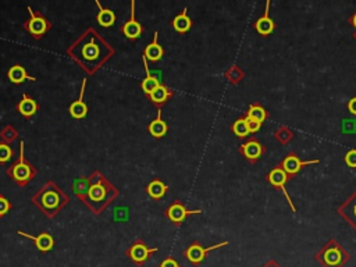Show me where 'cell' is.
Instances as JSON below:
<instances>
[{"label":"cell","instance_id":"obj_5","mask_svg":"<svg viewBox=\"0 0 356 267\" xmlns=\"http://www.w3.org/2000/svg\"><path fill=\"white\" fill-rule=\"evenodd\" d=\"M316 259L320 262L323 267H342L349 260V253L335 239H330L316 253Z\"/></svg>","mask_w":356,"mask_h":267},{"label":"cell","instance_id":"obj_35","mask_svg":"<svg viewBox=\"0 0 356 267\" xmlns=\"http://www.w3.org/2000/svg\"><path fill=\"white\" fill-rule=\"evenodd\" d=\"M245 119H246V124H248L249 133L251 134L258 133L259 130H260V127H262V123H259V121H256V120L253 119H249V117H246V116H245Z\"/></svg>","mask_w":356,"mask_h":267},{"label":"cell","instance_id":"obj_16","mask_svg":"<svg viewBox=\"0 0 356 267\" xmlns=\"http://www.w3.org/2000/svg\"><path fill=\"white\" fill-rule=\"evenodd\" d=\"M173 96H174V91H173L171 88H168L167 85H164L161 82L157 88H154L153 91L147 95L146 98L149 99L157 109H161Z\"/></svg>","mask_w":356,"mask_h":267},{"label":"cell","instance_id":"obj_41","mask_svg":"<svg viewBox=\"0 0 356 267\" xmlns=\"http://www.w3.org/2000/svg\"><path fill=\"white\" fill-rule=\"evenodd\" d=\"M355 127H356V126H355Z\"/></svg>","mask_w":356,"mask_h":267},{"label":"cell","instance_id":"obj_39","mask_svg":"<svg viewBox=\"0 0 356 267\" xmlns=\"http://www.w3.org/2000/svg\"><path fill=\"white\" fill-rule=\"evenodd\" d=\"M265 267H280V266L277 265V263H276V262H273L272 260V262H269V263H267Z\"/></svg>","mask_w":356,"mask_h":267},{"label":"cell","instance_id":"obj_36","mask_svg":"<svg viewBox=\"0 0 356 267\" xmlns=\"http://www.w3.org/2000/svg\"><path fill=\"white\" fill-rule=\"evenodd\" d=\"M159 267H180V265H178V262L173 259V258H167V259H164L161 262Z\"/></svg>","mask_w":356,"mask_h":267},{"label":"cell","instance_id":"obj_12","mask_svg":"<svg viewBox=\"0 0 356 267\" xmlns=\"http://www.w3.org/2000/svg\"><path fill=\"white\" fill-rule=\"evenodd\" d=\"M156 252H157V248H149L142 239H138L128 248L127 256H130V259L141 266Z\"/></svg>","mask_w":356,"mask_h":267},{"label":"cell","instance_id":"obj_10","mask_svg":"<svg viewBox=\"0 0 356 267\" xmlns=\"http://www.w3.org/2000/svg\"><path fill=\"white\" fill-rule=\"evenodd\" d=\"M319 160H310V162H303L300 160V157L295 152H289L288 155L279 163V166L281 169L284 170L286 173V176L289 177V180L293 178L299 173L300 170L303 169L305 166H309V164H317Z\"/></svg>","mask_w":356,"mask_h":267},{"label":"cell","instance_id":"obj_33","mask_svg":"<svg viewBox=\"0 0 356 267\" xmlns=\"http://www.w3.org/2000/svg\"><path fill=\"white\" fill-rule=\"evenodd\" d=\"M11 203H10V200H8L7 198L4 197L3 194H0V218H3L6 214H7L8 211L11 210Z\"/></svg>","mask_w":356,"mask_h":267},{"label":"cell","instance_id":"obj_31","mask_svg":"<svg viewBox=\"0 0 356 267\" xmlns=\"http://www.w3.org/2000/svg\"><path fill=\"white\" fill-rule=\"evenodd\" d=\"M18 131L15 130L14 127L11 126V124H8V126H6L1 131H0V142H4V143H7V145H10V143H13V142L18 138Z\"/></svg>","mask_w":356,"mask_h":267},{"label":"cell","instance_id":"obj_21","mask_svg":"<svg viewBox=\"0 0 356 267\" xmlns=\"http://www.w3.org/2000/svg\"><path fill=\"white\" fill-rule=\"evenodd\" d=\"M95 4H96V7H98V15H96V21L99 22V25H102V27H105V28H110L114 25V22L117 20V15L116 13L113 11L112 8H107V7H103L102 4H100V1L99 0H95Z\"/></svg>","mask_w":356,"mask_h":267},{"label":"cell","instance_id":"obj_8","mask_svg":"<svg viewBox=\"0 0 356 267\" xmlns=\"http://www.w3.org/2000/svg\"><path fill=\"white\" fill-rule=\"evenodd\" d=\"M238 150L251 164H256L266 153V146L256 138H249L238 146Z\"/></svg>","mask_w":356,"mask_h":267},{"label":"cell","instance_id":"obj_26","mask_svg":"<svg viewBox=\"0 0 356 267\" xmlns=\"http://www.w3.org/2000/svg\"><path fill=\"white\" fill-rule=\"evenodd\" d=\"M167 185L163 183L161 180H159V178H154L153 181H150L146 187L147 197L152 198L153 200H160L161 198H164V195L167 194Z\"/></svg>","mask_w":356,"mask_h":267},{"label":"cell","instance_id":"obj_7","mask_svg":"<svg viewBox=\"0 0 356 267\" xmlns=\"http://www.w3.org/2000/svg\"><path fill=\"white\" fill-rule=\"evenodd\" d=\"M201 213H202L201 209H195V210H194V209H188L185 204L182 203L181 200H174V202L164 210V217H167L168 220L173 223V225L180 227L189 216L201 214Z\"/></svg>","mask_w":356,"mask_h":267},{"label":"cell","instance_id":"obj_11","mask_svg":"<svg viewBox=\"0 0 356 267\" xmlns=\"http://www.w3.org/2000/svg\"><path fill=\"white\" fill-rule=\"evenodd\" d=\"M225 245H228V241H224L221 244L209 246V248H203L199 242H196L195 241V242H192V244L185 249V256H187V259H188L191 263L199 265V263H202L205 258L208 256V253L214 251V249H218V248H223V246Z\"/></svg>","mask_w":356,"mask_h":267},{"label":"cell","instance_id":"obj_4","mask_svg":"<svg viewBox=\"0 0 356 267\" xmlns=\"http://www.w3.org/2000/svg\"><path fill=\"white\" fill-rule=\"evenodd\" d=\"M24 148H25V143H24V141H21L20 142V156H18L17 162L13 163V164L6 170V174H7L20 188L27 187V185L35 178L36 174H38V170H36L35 166L25 159Z\"/></svg>","mask_w":356,"mask_h":267},{"label":"cell","instance_id":"obj_2","mask_svg":"<svg viewBox=\"0 0 356 267\" xmlns=\"http://www.w3.org/2000/svg\"><path fill=\"white\" fill-rule=\"evenodd\" d=\"M72 191L95 216H100L120 195L119 188L99 170H95L89 177L75 178Z\"/></svg>","mask_w":356,"mask_h":267},{"label":"cell","instance_id":"obj_28","mask_svg":"<svg viewBox=\"0 0 356 267\" xmlns=\"http://www.w3.org/2000/svg\"><path fill=\"white\" fill-rule=\"evenodd\" d=\"M224 77L227 78V81L232 85H238L242 79L245 78V71L237 66V64H234V66H231L228 70L224 72Z\"/></svg>","mask_w":356,"mask_h":267},{"label":"cell","instance_id":"obj_20","mask_svg":"<svg viewBox=\"0 0 356 267\" xmlns=\"http://www.w3.org/2000/svg\"><path fill=\"white\" fill-rule=\"evenodd\" d=\"M142 56L145 57L147 62H150V63H157L159 60L163 59V56H164V49H163V46L159 43V32H154L153 41L143 49Z\"/></svg>","mask_w":356,"mask_h":267},{"label":"cell","instance_id":"obj_1","mask_svg":"<svg viewBox=\"0 0 356 267\" xmlns=\"http://www.w3.org/2000/svg\"><path fill=\"white\" fill-rule=\"evenodd\" d=\"M67 56L88 75H95L114 56L116 50L95 28H86L66 50Z\"/></svg>","mask_w":356,"mask_h":267},{"label":"cell","instance_id":"obj_32","mask_svg":"<svg viewBox=\"0 0 356 267\" xmlns=\"http://www.w3.org/2000/svg\"><path fill=\"white\" fill-rule=\"evenodd\" d=\"M13 156H14V150L11 149V146L4 142H0V163L8 162Z\"/></svg>","mask_w":356,"mask_h":267},{"label":"cell","instance_id":"obj_37","mask_svg":"<svg viewBox=\"0 0 356 267\" xmlns=\"http://www.w3.org/2000/svg\"><path fill=\"white\" fill-rule=\"evenodd\" d=\"M347 109L351 112V114L356 116V98L349 99V102L347 103Z\"/></svg>","mask_w":356,"mask_h":267},{"label":"cell","instance_id":"obj_24","mask_svg":"<svg viewBox=\"0 0 356 267\" xmlns=\"http://www.w3.org/2000/svg\"><path fill=\"white\" fill-rule=\"evenodd\" d=\"M7 78L15 85L22 84V82L27 81V79H29V81H36V78L29 75L27 70H25L22 66H20V64H14V66H11V67L8 68Z\"/></svg>","mask_w":356,"mask_h":267},{"label":"cell","instance_id":"obj_18","mask_svg":"<svg viewBox=\"0 0 356 267\" xmlns=\"http://www.w3.org/2000/svg\"><path fill=\"white\" fill-rule=\"evenodd\" d=\"M15 109L18 110V113L21 114L22 117H25V119H32L36 113L39 112V103H38L32 96H29L27 93H24L21 100L17 103V106H15Z\"/></svg>","mask_w":356,"mask_h":267},{"label":"cell","instance_id":"obj_17","mask_svg":"<svg viewBox=\"0 0 356 267\" xmlns=\"http://www.w3.org/2000/svg\"><path fill=\"white\" fill-rule=\"evenodd\" d=\"M85 89H86V78L82 79V86H81V92H79V96L75 102H72L69 107V112L72 119L75 120H82L88 116V106L84 102V95Z\"/></svg>","mask_w":356,"mask_h":267},{"label":"cell","instance_id":"obj_23","mask_svg":"<svg viewBox=\"0 0 356 267\" xmlns=\"http://www.w3.org/2000/svg\"><path fill=\"white\" fill-rule=\"evenodd\" d=\"M171 27L178 34H185V32H188L189 29L192 28V20L189 18L188 8L184 7V10L180 14L175 15L174 20L171 21Z\"/></svg>","mask_w":356,"mask_h":267},{"label":"cell","instance_id":"obj_14","mask_svg":"<svg viewBox=\"0 0 356 267\" xmlns=\"http://www.w3.org/2000/svg\"><path fill=\"white\" fill-rule=\"evenodd\" d=\"M337 213L356 231V190L338 206Z\"/></svg>","mask_w":356,"mask_h":267},{"label":"cell","instance_id":"obj_15","mask_svg":"<svg viewBox=\"0 0 356 267\" xmlns=\"http://www.w3.org/2000/svg\"><path fill=\"white\" fill-rule=\"evenodd\" d=\"M18 235H21V237H25V238L28 239H32L34 241V244H35L36 249L38 251H41V252H50L53 248H55V239L52 237V234L48 231H43L41 232L39 235H31V234H27V232L24 231H17Z\"/></svg>","mask_w":356,"mask_h":267},{"label":"cell","instance_id":"obj_9","mask_svg":"<svg viewBox=\"0 0 356 267\" xmlns=\"http://www.w3.org/2000/svg\"><path fill=\"white\" fill-rule=\"evenodd\" d=\"M288 180H289V177L286 176L285 171L281 169L279 164L266 174V181L269 184H272L274 188H280V190L283 191L284 195H285L286 200H288V203H289L291 209H292V211H296V207H295V204L292 203V199H291L289 194H288L285 190V183Z\"/></svg>","mask_w":356,"mask_h":267},{"label":"cell","instance_id":"obj_27","mask_svg":"<svg viewBox=\"0 0 356 267\" xmlns=\"http://www.w3.org/2000/svg\"><path fill=\"white\" fill-rule=\"evenodd\" d=\"M269 116H270L269 112L260 103H252L248 109V112H246V117L256 120L259 123H263Z\"/></svg>","mask_w":356,"mask_h":267},{"label":"cell","instance_id":"obj_30","mask_svg":"<svg viewBox=\"0 0 356 267\" xmlns=\"http://www.w3.org/2000/svg\"><path fill=\"white\" fill-rule=\"evenodd\" d=\"M231 131L235 134L238 138H246L251 134L248 130V124H246L245 117H239L238 120H235L234 124L231 126Z\"/></svg>","mask_w":356,"mask_h":267},{"label":"cell","instance_id":"obj_29","mask_svg":"<svg viewBox=\"0 0 356 267\" xmlns=\"http://www.w3.org/2000/svg\"><path fill=\"white\" fill-rule=\"evenodd\" d=\"M293 136H295L293 131L291 128H288L286 126L279 127V130L274 133L276 141H279L281 145H288V143L293 139Z\"/></svg>","mask_w":356,"mask_h":267},{"label":"cell","instance_id":"obj_40","mask_svg":"<svg viewBox=\"0 0 356 267\" xmlns=\"http://www.w3.org/2000/svg\"><path fill=\"white\" fill-rule=\"evenodd\" d=\"M352 36H354V39H355V41H356V31H355V32H354V34H352Z\"/></svg>","mask_w":356,"mask_h":267},{"label":"cell","instance_id":"obj_25","mask_svg":"<svg viewBox=\"0 0 356 267\" xmlns=\"http://www.w3.org/2000/svg\"><path fill=\"white\" fill-rule=\"evenodd\" d=\"M142 62H143V67H145L146 77L141 81V88H142V91L145 92V95L147 96L150 92L153 91L154 88H157V86L161 84V81H159V79L150 72V68H149V66H147V60L143 56H142Z\"/></svg>","mask_w":356,"mask_h":267},{"label":"cell","instance_id":"obj_13","mask_svg":"<svg viewBox=\"0 0 356 267\" xmlns=\"http://www.w3.org/2000/svg\"><path fill=\"white\" fill-rule=\"evenodd\" d=\"M131 6V11H130V18L124 22V25L121 27V32L124 34L127 39L130 41H137L142 34H143V27L135 17V1L131 0L130 1Z\"/></svg>","mask_w":356,"mask_h":267},{"label":"cell","instance_id":"obj_6","mask_svg":"<svg viewBox=\"0 0 356 267\" xmlns=\"http://www.w3.org/2000/svg\"><path fill=\"white\" fill-rule=\"evenodd\" d=\"M29 18L22 24V28L28 32L29 35L32 36L36 41H41L45 38V35L52 29V22L48 20V17L41 13V11H35L34 8L28 6Z\"/></svg>","mask_w":356,"mask_h":267},{"label":"cell","instance_id":"obj_19","mask_svg":"<svg viewBox=\"0 0 356 267\" xmlns=\"http://www.w3.org/2000/svg\"><path fill=\"white\" fill-rule=\"evenodd\" d=\"M269 7H270V1L266 3L265 14L262 15V17H259L258 20L255 21V24H253V28L256 29V32L262 36H269L276 28V24H274L273 18L269 14Z\"/></svg>","mask_w":356,"mask_h":267},{"label":"cell","instance_id":"obj_34","mask_svg":"<svg viewBox=\"0 0 356 267\" xmlns=\"http://www.w3.org/2000/svg\"><path fill=\"white\" fill-rule=\"evenodd\" d=\"M345 164L351 169H356V149H351L348 153L344 157Z\"/></svg>","mask_w":356,"mask_h":267},{"label":"cell","instance_id":"obj_38","mask_svg":"<svg viewBox=\"0 0 356 267\" xmlns=\"http://www.w3.org/2000/svg\"><path fill=\"white\" fill-rule=\"evenodd\" d=\"M348 22L351 24V25H352V27H354V28H355V31H356V11L354 13V14L351 15V17H349Z\"/></svg>","mask_w":356,"mask_h":267},{"label":"cell","instance_id":"obj_22","mask_svg":"<svg viewBox=\"0 0 356 267\" xmlns=\"http://www.w3.org/2000/svg\"><path fill=\"white\" fill-rule=\"evenodd\" d=\"M168 131V126L166 124V121L161 119V109H157V117L150 121V124L147 126V133L150 134L153 138L160 139L163 138Z\"/></svg>","mask_w":356,"mask_h":267},{"label":"cell","instance_id":"obj_3","mask_svg":"<svg viewBox=\"0 0 356 267\" xmlns=\"http://www.w3.org/2000/svg\"><path fill=\"white\" fill-rule=\"evenodd\" d=\"M31 202L48 218H55L70 203V197L53 180L43 184L31 198Z\"/></svg>","mask_w":356,"mask_h":267}]
</instances>
